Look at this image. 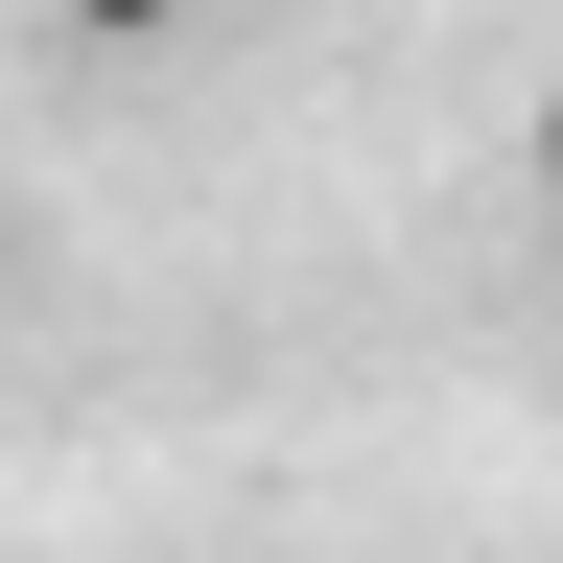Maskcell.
Here are the masks:
<instances>
[{
	"label": "cell",
	"mask_w": 563,
	"mask_h": 563,
	"mask_svg": "<svg viewBox=\"0 0 563 563\" xmlns=\"http://www.w3.org/2000/svg\"><path fill=\"white\" fill-rule=\"evenodd\" d=\"M70 47H188V24H235V0H47Z\"/></svg>",
	"instance_id": "1"
},
{
	"label": "cell",
	"mask_w": 563,
	"mask_h": 563,
	"mask_svg": "<svg viewBox=\"0 0 563 563\" xmlns=\"http://www.w3.org/2000/svg\"><path fill=\"white\" fill-rule=\"evenodd\" d=\"M540 165H563V70H540Z\"/></svg>",
	"instance_id": "2"
}]
</instances>
